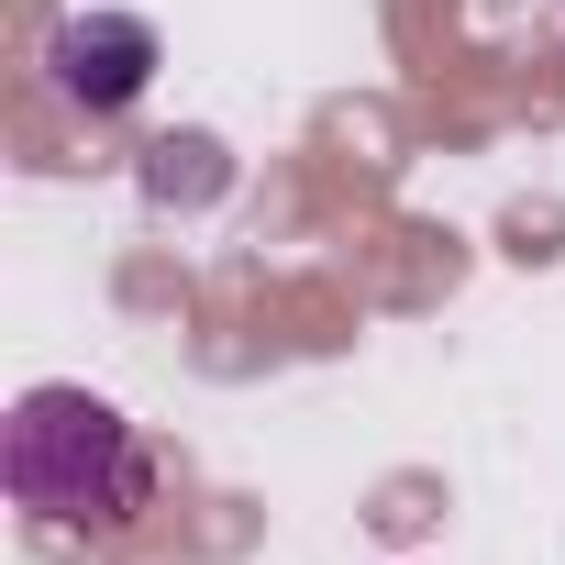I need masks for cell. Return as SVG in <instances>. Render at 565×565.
I'll list each match as a JSON object with an SVG mask.
<instances>
[{"mask_svg": "<svg viewBox=\"0 0 565 565\" xmlns=\"http://www.w3.org/2000/svg\"><path fill=\"white\" fill-rule=\"evenodd\" d=\"M0 477L45 521H122L145 499V455H134L122 411L89 388H34L12 411V433H0Z\"/></svg>", "mask_w": 565, "mask_h": 565, "instance_id": "obj_1", "label": "cell"}, {"mask_svg": "<svg viewBox=\"0 0 565 565\" xmlns=\"http://www.w3.org/2000/svg\"><path fill=\"white\" fill-rule=\"evenodd\" d=\"M45 67H56V100H67V111H122V100H145V78H156V23H134V12H78V23H56Z\"/></svg>", "mask_w": 565, "mask_h": 565, "instance_id": "obj_2", "label": "cell"}]
</instances>
